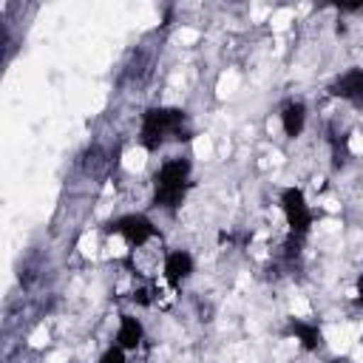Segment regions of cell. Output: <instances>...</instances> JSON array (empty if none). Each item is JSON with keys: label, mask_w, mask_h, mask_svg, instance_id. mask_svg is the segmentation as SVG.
Masks as SVG:
<instances>
[{"label": "cell", "mask_w": 363, "mask_h": 363, "mask_svg": "<svg viewBox=\"0 0 363 363\" xmlns=\"http://www.w3.org/2000/svg\"><path fill=\"white\" fill-rule=\"evenodd\" d=\"M193 187L190 156H170L153 173V204L164 213H176Z\"/></svg>", "instance_id": "7a4b0ae2"}, {"label": "cell", "mask_w": 363, "mask_h": 363, "mask_svg": "<svg viewBox=\"0 0 363 363\" xmlns=\"http://www.w3.org/2000/svg\"><path fill=\"white\" fill-rule=\"evenodd\" d=\"M329 363H349V357H332Z\"/></svg>", "instance_id": "4fadbf2b"}, {"label": "cell", "mask_w": 363, "mask_h": 363, "mask_svg": "<svg viewBox=\"0 0 363 363\" xmlns=\"http://www.w3.org/2000/svg\"><path fill=\"white\" fill-rule=\"evenodd\" d=\"M128 354H130V352H125L122 346L111 343V346L102 349V354L96 357V363H128Z\"/></svg>", "instance_id": "30bf717a"}, {"label": "cell", "mask_w": 363, "mask_h": 363, "mask_svg": "<svg viewBox=\"0 0 363 363\" xmlns=\"http://www.w3.org/2000/svg\"><path fill=\"white\" fill-rule=\"evenodd\" d=\"M136 139L147 153H156L170 142L190 139V116L179 105H150L139 116Z\"/></svg>", "instance_id": "6da1fadb"}, {"label": "cell", "mask_w": 363, "mask_h": 363, "mask_svg": "<svg viewBox=\"0 0 363 363\" xmlns=\"http://www.w3.org/2000/svg\"><path fill=\"white\" fill-rule=\"evenodd\" d=\"M363 9V0L360 3H340L337 6V11H343V14H352V11H360Z\"/></svg>", "instance_id": "7c38bea8"}, {"label": "cell", "mask_w": 363, "mask_h": 363, "mask_svg": "<svg viewBox=\"0 0 363 363\" xmlns=\"http://www.w3.org/2000/svg\"><path fill=\"white\" fill-rule=\"evenodd\" d=\"M286 335L298 340V346L303 352H318L323 346V332L318 323L312 320H303V318H289L286 320Z\"/></svg>", "instance_id": "9c48e42d"}, {"label": "cell", "mask_w": 363, "mask_h": 363, "mask_svg": "<svg viewBox=\"0 0 363 363\" xmlns=\"http://www.w3.org/2000/svg\"><path fill=\"white\" fill-rule=\"evenodd\" d=\"M278 207H281V213H284V221H286V227H289V235L303 241V238L309 235V230H312V221H315L312 207H309V201H306V193H303L298 184H286V187L278 193Z\"/></svg>", "instance_id": "3957f363"}, {"label": "cell", "mask_w": 363, "mask_h": 363, "mask_svg": "<svg viewBox=\"0 0 363 363\" xmlns=\"http://www.w3.org/2000/svg\"><path fill=\"white\" fill-rule=\"evenodd\" d=\"M278 122H281V130L286 139H298L303 130H306V122H309V108L303 99H286L278 111Z\"/></svg>", "instance_id": "52a82bcc"}, {"label": "cell", "mask_w": 363, "mask_h": 363, "mask_svg": "<svg viewBox=\"0 0 363 363\" xmlns=\"http://www.w3.org/2000/svg\"><path fill=\"white\" fill-rule=\"evenodd\" d=\"M193 272H196V258H193L190 250L176 247V250L164 252V258H162V281H164L170 289L184 286V284L193 278Z\"/></svg>", "instance_id": "5b68a950"}, {"label": "cell", "mask_w": 363, "mask_h": 363, "mask_svg": "<svg viewBox=\"0 0 363 363\" xmlns=\"http://www.w3.org/2000/svg\"><path fill=\"white\" fill-rule=\"evenodd\" d=\"M145 340V323L142 318H136L133 312H122L119 315V323H116V335H113V343L122 346L125 352H136Z\"/></svg>", "instance_id": "ba28073f"}, {"label": "cell", "mask_w": 363, "mask_h": 363, "mask_svg": "<svg viewBox=\"0 0 363 363\" xmlns=\"http://www.w3.org/2000/svg\"><path fill=\"white\" fill-rule=\"evenodd\" d=\"M326 94L340 102H349L354 108H363V65H352V68L340 71L326 85Z\"/></svg>", "instance_id": "8992f818"}, {"label": "cell", "mask_w": 363, "mask_h": 363, "mask_svg": "<svg viewBox=\"0 0 363 363\" xmlns=\"http://www.w3.org/2000/svg\"><path fill=\"white\" fill-rule=\"evenodd\" d=\"M354 303L363 309V272H360L357 281H354Z\"/></svg>", "instance_id": "8fae6325"}, {"label": "cell", "mask_w": 363, "mask_h": 363, "mask_svg": "<svg viewBox=\"0 0 363 363\" xmlns=\"http://www.w3.org/2000/svg\"><path fill=\"white\" fill-rule=\"evenodd\" d=\"M105 230L113 233V235H119L130 250H142V247H147L159 235L153 218L145 216V213H122V216L111 218L105 224Z\"/></svg>", "instance_id": "277c9868"}]
</instances>
